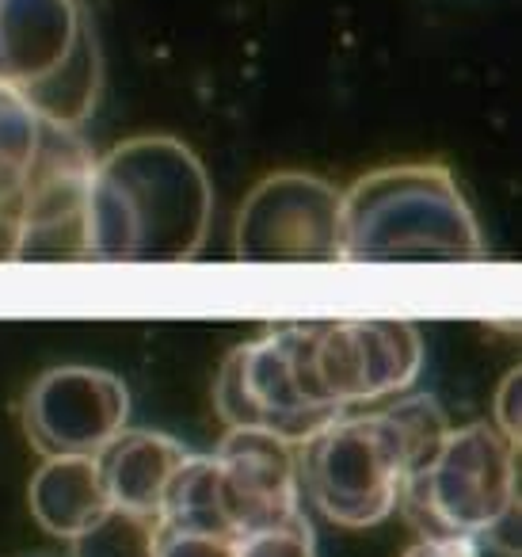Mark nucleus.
Returning a JSON list of instances; mask_svg holds the SVG:
<instances>
[{"instance_id": "a211bd4d", "label": "nucleus", "mask_w": 522, "mask_h": 557, "mask_svg": "<svg viewBox=\"0 0 522 557\" xmlns=\"http://www.w3.org/2000/svg\"><path fill=\"white\" fill-rule=\"evenodd\" d=\"M237 557H316V534L306 511L256 527L237 539Z\"/></svg>"}, {"instance_id": "412c9836", "label": "nucleus", "mask_w": 522, "mask_h": 557, "mask_svg": "<svg viewBox=\"0 0 522 557\" xmlns=\"http://www.w3.org/2000/svg\"><path fill=\"white\" fill-rule=\"evenodd\" d=\"M519 397H522V371H507L504 386L496 389V420L492 424L519 443Z\"/></svg>"}, {"instance_id": "dca6fc26", "label": "nucleus", "mask_w": 522, "mask_h": 557, "mask_svg": "<svg viewBox=\"0 0 522 557\" xmlns=\"http://www.w3.org/2000/svg\"><path fill=\"white\" fill-rule=\"evenodd\" d=\"M161 519L111 504L96 523L73 534V557H153Z\"/></svg>"}, {"instance_id": "1a4fd4ad", "label": "nucleus", "mask_w": 522, "mask_h": 557, "mask_svg": "<svg viewBox=\"0 0 522 557\" xmlns=\"http://www.w3.org/2000/svg\"><path fill=\"white\" fill-rule=\"evenodd\" d=\"M130 420V389L100 367H54L32 386L24 424L42 458H96Z\"/></svg>"}, {"instance_id": "0eeeda50", "label": "nucleus", "mask_w": 522, "mask_h": 557, "mask_svg": "<svg viewBox=\"0 0 522 557\" xmlns=\"http://www.w3.org/2000/svg\"><path fill=\"white\" fill-rule=\"evenodd\" d=\"M217 417L229 428L283 435L306 443L328 420L344 417L313 405L298 386V325H283L225 356L214 382Z\"/></svg>"}, {"instance_id": "f03ea898", "label": "nucleus", "mask_w": 522, "mask_h": 557, "mask_svg": "<svg viewBox=\"0 0 522 557\" xmlns=\"http://www.w3.org/2000/svg\"><path fill=\"white\" fill-rule=\"evenodd\" d=\"M484 237L446 164H389L339 199V260H473Z\"/></svg>"}, {"instance_id": "9d476101", "label": "nucleus", "mask_w": 522, "mask_h": 557, "mask_svg": "<svg viewBox=\"0 0 522 557\" xmlns=\"http://www.w3.org/2000/svg\"><path fill=\"white\" fill-rule=\"evenodd\" d=\"M92 149L80 131L47 123L35 169L20 195L16 260H73L85 256V195Z\"/></svg>"}, {"instance_id": "39448f33", "label": "nucleus", "mask_w": 522, "mask_h": 557, "mask_svg": "<svg viewBox=\"0 0 522 557\" xmlns=\"http://www.w3.org/2000/svg\"><path fill=\"white\" fill-rule=\"evenodd\" d=\"M301 493L347 531H366L397 511L408 458L389 417L344 412L298 443Z\"/></svg>"}, {"instance_id": "aec40b11", "label": "nucleus", "mask_w": 522, "mask_h": 557, "mask_svg": "<svg viewBox=\"0 0 522 557\" xmlns=\"http://www.w3.org/2000/svg\"><path fill=\"white\" fill-rule=\"evenodd\" d=\"M405 557H481V546L465 534H420Z\"/></svg>"}, {"instance_id": "6ab92c4d", "label": "nucleus", "mask_w": 522, "mask_h": 557, "mask_svg": "<svg viewBox=\"0 0 522 557\" xmlns=\"http://www.w3.org/2000/svg\"><path fill=\"white\" fill-rule=\"evenodd\" d=\"M153 557H237V539L210 531H184V527H157Z\"/></svg>"}, {"instance_id": "7ed1b4c3", "label": "nucleus", "mask_w": 522, "mask_h": 557, "mask_svg": "<svg viewBox=\"0 0 522 557\" xmlns=\"http://www.w3.org/2000/svg\"><path fill=\"white\" fill-rule=\"evenodd\" d=\"M397 508L420 534H465L519 554V443L488 420L450 428L405 478Z\"/></svg>"}, {"instance_id": "f3484780", "label": "nucleus", "mask_w": 522, "mask_h": 557, "mask_svg": "<svg viewBox=\"0 0 522 557\" xmlns=\"http://www.w3.org/2000/svg\"><path fill=\"white\" fill-rule=\"evenodd\" d=\"M382 412L389 417L393 432H397L400 450H405V458H408V473L420 470L438 450V443L446 440V432H450V420H446L443 405L427 394H408Z\"/></svg>"}, {"instance_id": "2eb2a0df", "label": "nucleus", "mask_w": 522, "mask_h": 557, "mask_svg": "<svg viewBox=\"0 0 522 557\" xmlns=\"http://www.w3.org/2000/svg\"><path fill=\"white\" fill-rule=\"evenodd\" d=\"M42 134H47V119L16 92L0 88V210L20 214V195L35 169Z\"/></svg>"}, {"instance_id": "20e7f679", "label": "nucleus", "mask_w": 522, "mask_h": 557, "mask_svg": "<svg viewBox=\"0 0 522 557\" xmlns=\"http://www.w3.org/2000/svg\"><path fill=\"white\" fill-rule=\"evenodd\" d=\"M0 88L65 131L92 119L103 58L85 0H0Z\"/></svg>"}, {"instance_id": "6e6552de", "label": "nucleus", "mask_w": 522, "mask_h": 557, "mask_svg": "<svg viewBox=\"0 0 522 557\" xmlns=\"http://www.w3.org/2000/svg\"><path fill=\"white\" fill-rule=\"evenodd\" d=\"M344 191L306 172H275L248 191L237 218V256L260 263L339 260Z\"/></svg>"}, {"instance_id": "4468645a", "label": "nucleus", "mask_w": 522, "mask_h": 557, "mask_svg": "<svg viewBox=\"0 0 522 557\" xmlns=\"http://www.w3.org/2000/svg\"><path fill=\"white\" fill-rule=\"evenodd\" d=\"M164 527H184V531H210V534H229L237 539L225 511L222 493V473H217L214 455H187L176 466L169 488L161 496V511H157Z\"/></svg>"}, {"instance_id": "f8f14e48", "label": "nucleus", "mask_w": 522, "mask_h": 557, "mask_svg": "<svg viewBox=\"0 0 522 557\" xmlns=\"http://www.w3.org/2000/svg\"><path fill=\"white\" fill-rule=\"evenodd\" d=\"M187 455H191V450L164 432L123 428V432L96 455V466H100V481L115 508L157 516V511H161L164 488H169L172 473H176V466L184 462Z\"/></svg>"}, {"instance_id": "423d86ee", "label": "nucleus", "mask_w": 522, "mask_h": 557, "mask_svg": "<svg viewBox=\"0 0 522 557\" xmlns=\"http://www.w3.org/2000/svg\"><path fill=\"white\" fill-rule=\"evenodd\" d=\"M423 367V341L412 321L347 318L298 325V386L313 405L351 412L405 394Z\"/></svg>"}, {"instance_id": "f257e3e1", "label": "nucleus", "mask_w": 522, "mask_h": 557, "mask_svg": "<svg viewBox=\"0 0 522 557\" xmlns=\"http://www.w3.org/2000/svg\"><path fill=\"white\" fill-rule=\"evenodd\" d=\"M214 210L202 161L169 134H141L96 157L85 195V256L191 260Z\"/></svg>"}, {"instance_id": "9b49d317", "label": "nucleus", "mask_w": 522, "mask_h": 557, "mask_svg": "<svg viewBox=\"0 0 522 557\" xmlns=\"http://www.w3.org/2000/svg\"><path fill=\"white\" fill-rule=\"evenodd\" d=\"M214 462L237 539L301 511L298 443L256 428H229L214 450Z\"/></svg>"}, {"instance_id": "ddd939ff", "label": "nucleus", "mask_w": 522, "mask_h": 557, "mask_svg": "<svg viewBox=\"0 0 522 557\" xmlns=\"http://www.w3.org/2000/svg\"><path fill=\"white\" fill-rule=\"evenodd\" d=\"M27 500H32V516L42 523V531L58 534V539H73L111 508L100 466L85 455L47 458L35 470Z\"/></svg>"}]
</instances>
